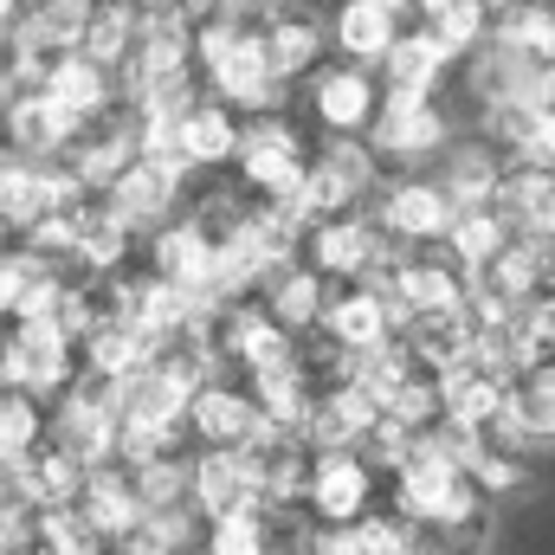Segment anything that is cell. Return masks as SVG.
I'll list each match as a JSON object with an SVG mask.
<instances>
[{"mask_svg":"<svg viewBox=\"0 0 555 555\" xmlns=\"http://www.w3.org/2000/svg\"><path fill=\"white\" fill-rule=\"evenodd\" d=\"M130 478H137V491H142V504H149V511H162V504H188V446H181V452L137 459V465H130Z\"/></svg>","mask_w":555,"mask_h":555,"instance_id":"cell-33","label":"cell"},{"mask_svg":"<svg viewBox=\"0 0 555 555\" xmlns=\"http://www.w3.org/2000/svg\"><path fill=\"white\" fill-rule=\"evenodd\" d=\"M382 504V472L356 452V446H330L310 452V478H304V511L317 524H349L356 511Z\"/></svg>","mask_w":555,"mask_h":555,"instance_id":"cell-10","label":"cell"},{"mask_svg":"<svg viewBox=\"0 0 555 555\" xmlns=\"http://www.w3.org/2000/svg\"><path fill=\"white\" fill-rule=\"evenodd\" d=\"M369 214L401 246H439L459 207L446 201V188L433 181V168H388L375 181V194H369Z\"/></svg>","mask_w":555,"mask_h":555,"instance_id":"cell-8","label":"cell"},{"mask_svg":"<svg viewBox=\"0 0 555 555\" xmlns=\"http://www.w3.org/2000/svg\"><path fill=\"white\" fill-rule=\"evenodd\" d=\"M259 33H266V52H272V72L297 91L323 59H330V7H278L259 13Z\"/></svg>","mask_w":555,"mask_h":555,"instance_id":"cell-14","label":"cell"},{"mask_svg":"<svg viewBox=\"0 0 555 555\" xmlns=\"http://www.w3.org/2000/svg\"><path fill=\"white\" fill-rule=\"evenodd\" d=\"M0 155H7V130H0Z\"/></svg>","mask_w":555,"mask_h":555,"instance_id":"cell-37","label":"cell"},{"mask_svg":"<svg viewBox=\"0 0 555 555\" xmlns=\"http://www.w3.org/2000/svg\"><path fill=\"white\" fill-rule=\"evenodd\" d=\"M465 472H472V485L485 491V504H511V498H524V491L537 485V465H530V459H517V452H491V446H478Z\"/></svg>","mask_w":555,"mask_h":555,"instance_id":"cell-30","label":"cell"},{"mask_svg":"<svg viewBox=\"0 0 555 555\" xmlns=\"http://www.w3.org/2000/svg\"><path fill=\"white\" fill-rule=\"evenodd\" d=\"M0 375L39 401H52L59 388L78 382V336L65 330L59 310L46 317H7L0 323Z\"/></svg>","mask_w":555,"mask_h":555,"instance_id":"cell-4","label":"cell"},{"mask_svg":"<svg viewBox=\"0 0 555 555\" xmlns=\"http://www.w3.org/2000/svg\"><path fill=\"white\" fill-rule=\"evenodd\" d=\"M39 439H46V401L0 382V459H13V452H26Z\"/></svg>","mask_w":555,"mask_h":555,"instance_id":"cell-32","label":"cell"},{"mask_svg":"<svg viewBox=\"0 0 555 555\" xmlns=\"http://www.w3.org/2000/svg\"><path fill=\"white\" fill-rule=\"evenodd\" d=\"M0 382H7V375H0Z\"/></svg>","mask_w":555,"mask_h":555,"instance_id":"cell-38","label":"cell"},{"mask_svg":"<svg viewBox=\"0 0 555 555\" xmlns=\"http://www.w3.org/2000/svg\"><path fill=\"white\" fill-rule=\"evenodd\" d=\"M491 207L511 220V233H555V162L504 155V181Z\"/></svg>","mask_w":555,"mask_h":555,"instance_id":"cell-21","label":"cell"},{"mask_svg":"<svg viewBox=\"0 0 555 555\" xmlns=\"http://www.w3.org/2000/svg\"><path fill=\"white\" fill-rule=\"evenodd\" d=\"M543 162H555V104H550V137H543Z\"/></svg>","mask_w":555,"mask_h":555,"instance_id":"cell-36","label":"cell"},{"mask_svg":"<svg viewBox=\"0 0 555 555\" xmlns=\"http://www.w3.org/2000/svg\"><path fill=\"white\" fill-rule=\"evenodd\" d=\"M259 401H253V388L233 375V369H220V375H207L194 395H188V439L194 446H246L253 433H259Z\"/></svg>","mask_w":555,"mask_h":555,"instance_id":"cell-13","label":"cell"},{"mask_svg":"<svg viewBox=\"0 0 555 555\" xmlns=\"http://www.w3.org/2000/svg\"><path fill=\"white\" fill-rule=\"evenodd\" d=\"M304 162H310V137L297 130L291 104H284V111H253V117L240 124L233 175H240L259 201L297 207V194H304ZM297 214H304V207H297Z\"/></svg>","mask_w":555,"mask_h":555,"instance_id":"cell-3","label":"cell"},{"mask_svg":"<svg viewBox=\"0 0 555 555\" xmlns=\"http://www.w3.org/2000/svg\"><path fill=\"white\" fill-rule=\"evenodd\" d=\"M401 26H408V13L395 0H330V52L336 59L382 65V52L395 46Z\"/></svg>","mask_w":555,"mask_h":555,"instance_id":"cell-19","label":"cell"},{"mask_svg":"<svg viewBox=\"0 0 555 555\" xmlns=\"http://www.w3.org/2000/svg\"><path fill=\"white\" fill-rule=\"evenodd\" d=\"M240 124H246V117H240L227 98H214V91L188 98V104L175 111V137H181L188 168H194V175H227L233 155H240Z\"/></svg>","mask_w":555,"mask_h":555,"instance_id":"cell-15","label":"cell"},{"mask_svg":"<svg viewBox=\"0 0 555 555\" xmlns=\"http://www.w3.org/2000/svg\"><path fill=\"white\" fill-rule=\"evenodd\" d=\"M72 504H78V511H85V524H91V530L104 537V550H117V543L130 537V524H137L142 511H149L124 459L85 465V485H78V498H72Z\"/></svg>","mask_w":555,"mask_h":555,"instance_id":"cell-16","label":"cell"},{"mask_svg":"<svg viewBox=\"0 0 555 555\" xmlns=\"http://www.w3.org/2000/svg\"><path fill=\"white\" fill-rule=\"evenodd\" d=\"M323 330L349 349H375L395 336V304L382 284L369 278H349V284H330V304H323Z\"/></svg>","mask_w":555,"mask_h":555,"instance_id":"cell-22","label":"cell"},{"mask_svg":"<svg viewBox=\"0 0 555 555\" xmlns=\"http://www.w3.org/2000/svg\"><path fill=\"white\" fill-rule=\"evenodd\" d=\"M452 137H459V124L439 104V91L382 85V111L369 124V149L382 155V168H433V155Z\"/></svg>","mask_w":555,"mask_h":555,"instance_id":"cell-5","label":"cell"},{"mask_svg":"<svg viewBox=\"0 0 555 555\" xmlns=\"http://www.w3.org/2000/svg\"><path fill=\"white\" fill-rule=\"evenodd\" d=\"M543 291L555 297V240H550V259H543Z\"/></svg>","mask_w":555,"mask_h":555,"instance_id":"cell-35","label":"cell"},{"mask_svg":"<svg viewBox=\"0 0 555 555\" xmlns=\"http://www.w3.org/2000/svg\"><path fill=\"white\" fill-rule=\"evenodd\" d=\"M382 85H408V91H446L452 85V72H459V59L420 26V20H408L401 33H395V46L382 52Z\"/></svg>","mask_w":555,"mask_h":555,"instance_id":"cell-23","label":"cell"},{"mask_svg":"<svg viewBox=\"0 0 555 555\" xmlns=\"http://www.w3.org/2000/svg\"><path fill=\"white\" fill-rule=\"evenodd\" d=\"M401 253H408V246H401V240H388V233L375 227V214H369V207L323 214V220H310V227H304V259L330 278V284L382 278Z\"/></svg>","mask_w":555,"mask_h":555,"instance_id":"cell-7","label":"cell"},{"mask_svg":"<svg viewBox=\"0 0 555 555\" xmlns=\"http://www.w3.org/2000/svg\"><path fill=\"white\" fill-rule=\"evenodd\" d=\"M472 117H478V137L498 142L504 155H537L543 162V137H550V104L543 98H498Z\"/></svg>","mask_w":555,"mask_h":555,"instance_id":"cell-26","label":"cell"},{"mask_svg":"<svg viewBox=\"0 0 555 555\" xmlns=\"http://www.w3.org/2000/svg\"><path fill=\"white\" fill-rule=\"evenodd\" d=\"M39 91L72 117V124H91V117H104L111 104H117V72L111 65H98L91 52H59L52 65H46V78H39Z\"/></svg>","mask_w":555,"mask_h":555,"instance_id":"cell-18","label":"cell"},{"mask_svg":"<svg viewBox=\"0 0 555 555\" xmlns=\"http://www.w3.org/2000/svg\"><path fill=\"white\" fill-rule=\"evenodd\" d=\"M149 240V272L175 278V284H188V291H201L207 297V284H214V233L194 220V214H168L155 233H142Z\"/></svg>","mask_w":555,"mask_h":555,"instance_id":"cell-20","label":"cell"},{"mask_svg":"<svg viewBox=\"0 0 555 555\" xmlns=\"http://www.w3.org/2000/svg\"><path fill=\"white\" fill-rule=\"evenodd\" d=\"M382 504H395L408 524H420L426 537H459L472 517H485L491 504H485V491L472 485V472L459 465V459H446V452H433V446H420L382 478Z\"/></svg>","mask_w":555,"mask_h":555,"instance_id":"cell-2","label":"cell"},{"mask_svg":"<svg viewBox=\"0 0 555 555\" xmlns=\"http://www.w3.org/2000/svg\"><path fill=\"white\" fill-rule=\"evenodd\" d=\"M259 304L272 310L278 323L291 330V336H304V330H317L323 323V304H330V278L317 272L310 259H291V266H278L266 284H259Z\"/></svg>","mask_w":555,"mask_h":555,"instance_id":"cell-24","label":"cell"},{"mask_svg":"<svg viewBox=\"0 0 555 555\" xmlns=\"http://www.w3.org/2000/svg\"><path fill=\"white\" fill-rule=\"evenodd\" d=\"M26 7H33V0H0V46H7L13 33H20V20H26Z\"/></svg>","mask_w":555,"mask_h":555,"instance_id":"cell-34","label":"cell"},{"mask_svg":"<svg viewBox=\"0 0 555 555\" xmlns=\"http://www.w3.org/2000/svg\"><path fill=\"white\" fill-rule=\"evenodd\" d=\"M323 7H330V0H323Z\"/></svg>","mask_w":555,"mask_h":555,"instance_id":"cell-39","label":"cell"},{"mask_svg":"<svg viewBox=\"0 0 555 555\" xmlns=\"http://www.w3.org/2000/svg\"><path fill=\"white\" fill-rule=\"evenodd\" d=\"M201 550L214 555H259L272 550V511L266 504H246V511H220L201 524Z\"/></svg>","mask_w":555,"mask_h":555,"instance_id":"cell-29","label":"cell"},{"mask_svg":"<svg viewBox=\"0 0 555 555\" xmlns=\"http://www.w3.org/2000/svg\"><path fill=\"white\" fill-rule=\"evenodd\" d=\"M194 72L214 98H227L240 117L253 111H284L291 104V85L272 72V52H266V33L259 20L246 13H207L194 20Z\"/></svg>","mask_w":555,"mask_h":555,"instance_id":"cell-1","label":"cell"},{"mask_svg":"<svg viewBox=\"0 0 555 555\" xmlns=\"http://www.w3.org/2000/svg\"><path fill=\"white\" fill-rule=\"evenodd\" d=\"M408 20H420L452 59H465V52L491 33V7H485V0H414Z\"/></svg>","mask_w":555,"mask_h":555,"instance_id":"cell-28","label":"cell"},{"mask_svg":"<svg viewBox=\"0 0 555 555\" xmlns=\"http://www.w3.org/2000/svg\"><path fill=\"white\" fill-rule=\"evenodd\" d=\"M188 504L201 524L220 511L266 504L259 498V459L246 446H188Z\"/></svg>","mask_w":555,"mask_h":555,"instance_id":"cell-11","label":"cell"},{"mask_svg":"<svg viewBox=\"0 0 555 555\" xmlns=\"http://www.w3.org/2000/svg\"><path fill=\"white\" fill-rule=\"evenodd\" d=\"M188 188H194V175H181V168H162V162H149V155H137L98 201H104V214L111 220H124L130 233H155L168 214H181V201H188Z\"/></svg>","mask_w":555,"mask_h":555,"instance_id":"cell-12","label":"cell"},{"mask_svg":"<svg viewBox=\"0 0 555 555\" xmlns=\"http://www.w3.org/2000/svg\"><path fill=\"white\" fill-rule=\"evenodd\" d=\"M240 382L253 388L259 414L278 420V426H304V408H310V395H317V382H310V369L297 362V349H291V356H278V362H259V369H246Z\"/></svg>","mask_w":555,"mask_h":555,"instance_id":"cell-25","label":"cell"},{"mask_svg":"<svg viewBox=\"0 0 555 555\" xmlns=\"http://www.w3.org/2000/svg\"><path fill=\"white\" fill-rule=\"evenodd\" d=\"M382 155L369 149V137H310V162H304V220H323V214H349V207H369L375 181H382Z\"/></svg>","mask_w":555,"mask_h":555,"instance_id":"cell-6","label":"cell"},{"mask_svg":"<svg viewBox=\"0 0 555 555\" xmlns=\"http://www.w3.org/2000/svg\"><path fill=\"white\" fill-rule=\"evenodd\" d=\"M511 414L524 420L537 439H550L555 446V362H530V369H517V382H511Z\"/></svg>","mask_w":555,"mask_h":555,"instance_id":"cell-31","label":"cell"},{"mask_svg":"<svg viewBox=\"0 0 555 555\" xmlns=\"http://www.w3.org/2000/svg\"><path fill=\"white\" fill-rule=\"evenodd\" d=\"M304 111L317 130H336V137H369L375 111H382V72L375 65H356V59H323L304 85Z\"/></svg>","mask_w":555,"mask_h":555,"instance_id":"cell-9","label":"cell"},{"mask_svg":"<svg viewBox=\"0 0 555 555\" xmlns=\"http://www.w3.org/2000/svg\"><path fill=\"white\" fill-rule=\"evenodd\" d=\"M504 240H511V220H504L498 207H459L452 227H446V240H439V253H446L459 272H478Z\"/></svg>","mask_w":555,"mask_h":555,"instance_id":"cell-27","label":"cell"},{"mask_svg":"<svg viewBox=\"0 0 555 555\" xmlns=\"http://www.w3.org/2000/svg\"><path fill=\"white\" fill-rule=\"evenodd\" d=\"M433 181L446 188L452 207H491L498 201V181H504V149L485 142L478 130L472 137H452L433 155Z\"/></svg>","mask_w":555,"mask_h":555,"instance_id":"cell-17","label":"cell"}]
</instances>
